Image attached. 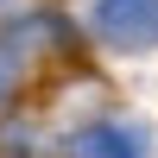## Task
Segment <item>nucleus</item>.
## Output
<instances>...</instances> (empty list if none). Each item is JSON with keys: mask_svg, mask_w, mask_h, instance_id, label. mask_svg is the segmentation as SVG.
Here are the masks:
<instances>
[{"mask_svg": "<svg viewBox=\"0 0 158 158\" xmlns=\"http://www.w3.org/2000/svg\"><path fill=\"white\" fill-rule=\"evenodd\" d=\"M89 25L120 51H152L158 44V0H95Z\"/></svg>", "mask_w": 158, "mask_h": 158, "instance_id": "obj_1", "label": "nucleus"}, {"mask_svg": "<svg viewBox=\"0 0 158 158\" xmlns=\"http://www.w3.org/2000/svg\"><path fill=\"white\" fill-rule=\"evenodd\" d=\"M70 158H146V146H139L127 127H89L70 146Z\"/></svg>", "mask_w": 158, "mask_h": 158, "instance_id": "obj_2", "label": "nucleus"}, {"mask_svg": "<svg viewBox=\"0 0 158 158\" xmlns=\"http://www.w3.org/2000/svg\"><path fill=\"white\" fill-rule=\"evenodd\" d=\"M6 95H13V63L0 57V101H6Z\"/></svg>", "mask_w": 158, "mask_h": 158, "instance_id": "obj_3", "label": "nucleus"}]
</instances>
